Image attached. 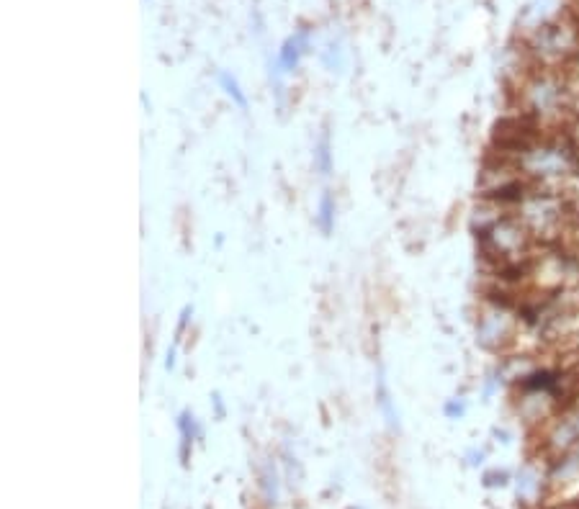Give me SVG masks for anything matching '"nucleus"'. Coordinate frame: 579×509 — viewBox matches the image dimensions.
<instances>
[{
	"label": "nucleus",
	"mask_w": 579,
	"mask_h": 509,
	"mask_svg": "<svg viewBox=\"0 0 579 509\" xmlns=\"http://www.w3.org/2000/svg\"><path fill=\"white\" fill-rule=\"evenodd\" d=\"M577 103V88L569 67H533L515 85V106L546 132L569 129Z\"/></svg>",
	"instance_id": "1"
},
{
	"label": "nucleus",
	"mask_w": 579,
	"mask_h": 509,
	"mask_svg": "<svg viewBox=\"0 0 579 509\" xmlns=\"http://www.w3.org/2000/svg\"><path fill=\"white\" fill-rule=\"evenodd\" d=\"M513 162L533 188L564 191L569 180L579 175V139L569 129L543 132Z\"/></svg>",
	"instance_id": "2"
},
{
	"label": "nucleus",
	"mask_w": 579,
	"mask_h": 509,
	"mask_svg": "<svg viewBox=\"0 0 579 509\" xmlns=\"http://www.w3.org/2000/svg\"><path fill=\"white\" fill-rule=\"evenodd\" d=\"M515 216L533 234V240L546 242V245L559 242L577 224V211L567 193L549 191V188H531L515 206Z\"/></svg>",
	"instance_id": "3"
},
{
	"label": "nucleus",
	"mask_w": 579,
	"mask_h": 509,
	"mask_svg": "<svg viewBox=\"0 0 579 509\" xmlns=\"http://www.w3.org/2000/svg\"><path fill=\"white\" fill-rule=\"evenodd\" d=\"M525 54L533 67H569L579 57V18L561 16L525 34Z\"/></svg>",
	"instance_id": "4"
},
{
	"label": "nucleus",
	"mask_w": 579,
	"mask_h": 509,
	"mask_svg": "<svg viewBox=\"0 0 579 509\" xmlns=\"http://www.w3.org/2000/svg\"><path fill=\"white\" fill-rule=\"evenodd\" d=\"M520 330H523V319L515 301L495 299V296L484 299L477 319V340L484 350L500 353L510 348L518 340Z\"/></svg>",
	"instance_id": "5"
},
{
	"label": "nucleus",
	"mask_w": 579,
	"mask_h": 509,
	"mask_svg": "<svg viewBox=\"0 0 579 509\" xmlns=\"http://www.w3.org/2000/svg\"><path fill=\"white\" fill-rule=\"evenodd\" d=\"M304 49H307V31H299V34H294L284 44L281 54H278V65L284 67V70H294L299 60H302Z\"/></svg>",
	"instance_id": "6"
},
{
	"label": "nucleus",
	"mask_w": 579,
	"mask_h": 509,
	"mask_svg": "<svg viewBox=\"0 0 579 509\" xmlns=\"http://www.w3.org/2000/svg\"><path fill=\"white\" fill-rule=\"evenodd\" d=\"M317 222H320L322 232L330 234L332 227H335V201H332L330 193H325L320 201V216H317Z\"/></svg>",
	"instance_id": "7"
},
{
	"label": "nucleus",
	"mask_w": 579,
	"mask_h": 509,
	"mask_svg": "<svg viewBox=\"0 0 579 509\" xmlns=\"http://www.w3.org/2000/svg\"><path fill=\"white\" fill-rule=\"evenodd\" d=\"M219 83H222V88L227 90V96L232 98V101L237 103L240 108H248V98L242 96L240 85H237V80L232 78L230 72H219Z\"/></svg>",
	"instance_id": "8"
},
{
	"label": "nucleus",
	"mask_w": 579,
	"mask_h": 509,
	"mask_svg": "<svg viewBox=\"0 0 579 509\" xmlns=\"http://www.w3.org/2000/svg\"><path fill=\"white\" fill-rule=\"evenodd\" d=\"M317 162H320L322 175L330 173V137L327 134L320 139V147H317Z\"/></svg>",
	"instance_id": "9"
},
{
	"label": "nucleus",
	"mask_w": 579,
	"mask_h": 509,
	"mask_svg": "<svg viewBox=\"0 0 579 509\" xmlns=\"http://www.w3.org/2000/svg\"><path fill=\"white\" fill-rule=\"evenodd\" d=\"M181 430H183V443H191L196 435H199V427H196V422H193L191 414H183L181 417Z\"/></svg>",
	"instance_id": "10"
},
{
	"label": "nucleus",
	"mask_w": 579,
	"mask_h": 509,
	"mask_svg": "<svg viewBox=\"0 0 579 509\" xmlns=\"http://www.w3.org/2000/svg\"><path fill=\"white\" fill-rule=\"evenodd\" d=\"M464 409H466L464 402H451L446 407V414L448 417H461V414H464Z\"/></svg>",
	"instance_id": "11"
},
{
	"label": "nucleus",
	"mask_w": 579,
	"mask_h": 509,
	"mask_svg": "<svg viewBox=\"0 0 579 509\" xmlns=\"http://www.w3.org/2000/svg\"><path fill=\"white\" fill-rule=\"evenodd\" d=\"M497 484H507V474L505 471H500V474H489L487 476V486H497Z\"/></svg>",
	"instance_id": "12"
},
{
	"label": "nucleus",
	"mask_w": 579,
	"mask_h": 509,
	"mask_svg": "<svg viewBox=\"0 0 579 509\" xmlns=\"http://www.w3.org/2000/svg\"><path fill=\"white\" fill-rule=\"evenodd\" d=\"M574 350H577V355H579V332L574 335Z\"/></svg>",
	"instance_id": "13"
},
{
	"label": "nucleus",
	"mask_w": 579,
	"mask_h": 509,
	"mask_svg": "<svg viewBox=\"0 0 579 509\" xmlns=\"http://www.w3.org/2000/svg\"><path fill=\"white\" fill-rule=\"evenodd\" d=\"M577 306H579V299H577Z\"/></svg>",
	"instance_id": "14"
}]
</instances>
